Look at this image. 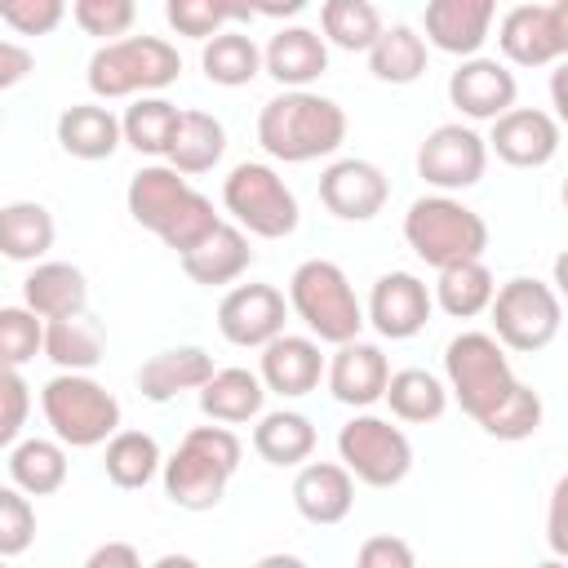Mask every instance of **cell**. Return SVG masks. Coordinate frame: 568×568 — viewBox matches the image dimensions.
Returning a JSON list of instances; mask_svg holds the SVG:
<instances>
[{
	"label": "cell",
	"mask_w": 568,
	"mask_h": 568,
	"mask_svg": "<svg viewBox=\"0 0 568 568\" xmlns=\"http://www.w3.org/2000/svg\"><path fill=\"white\" fill-rule=\"evenodd\" d=\"M493 288H497V280H493V271L484 266V257H462V262L439 266V280H435L430 302H435L444 315H453V320H475V315L488 311Z\"/></svg>",
	"instance_id": "33"
},
{
	"label": "cell",
	"mask_w": 568,
	"mask_h": 568,
	"mask_svg": "<svg viewBox=\"0 0 568 568\" xmlns=\"http://www.w3.org/2000/svg\"><path fill=\"white\" fill-rule=\"evenodd\" d=\"M541 417H546L541 395L528 382H515V390L479 422V430L493 435V439H501V444H519V439H532L541 430Z\"/></svg>",
	"instance_id": "41"
},
{
	"label": "cell",
	"mask_w": 568,
	"mask_h": 568,
	"mask_svg": "<svg viewBox=\"0 0 568 568\" xmlns=\"http://www.w3.org/2000/svg\"><path fill=\"white\" fill-rule=\"evenodd\" d=\"M160 462H164V453H160L155 435L124 430V426L106 439V453H102V470L115 488H146L160 475Z\"/></svg>",
	"instance_id": "38"
},
{
	"label": "cell",
	"mask_w": 568,
	"mask_h": 568,
	"mask_svg": "<svg viewBox=\"0 0 568 568\" xmlns=\"http://www.w3.org/2000/svg\"><path fill=\"white\" fill-rule=\"evenodd\" d=\"M182 262V275L200 288H222V284H235L248 266H253V244H248V231L235 226V222H217L200 244H191L186 253H178Z\"/></svg>",
	"instance_id": "23"
},
{
	"label": "cell",
	"mask_w": 568,
	"mask_h": 568,
	"mask_svg": "<svg viewBox=\"0 0 568 568\" xmlns=\"http://www.w3.org/2000/svg\"><path fill=\"white\" fill-rule=\"evenodd\" d=\"M515 382L519 377L510 368V355H506V346L493 333L466 328V333H457L444 346V386H448V399H457L470 422H484L515 390Z\"/></svg>",
	"instance_id": "5"
},
{
	"label": "cell",
	"mask_w": 568,
	"mask_h": 568,
	"mask_svg": "<svg viewBox=\"0 0 568 568\" xmlns=\"http://www.w3.org/2000/svg\"><path fill=\"white\" fill-rule=\"evenodd\" d=\"M40 355H49L67 373H89V368H98L106 359V333L89 311L67 315V320H44Z\"/></svg>",
	"instance_id": "30"
},
{
	"label": "cell",
	"mask_w": 568,
	"mask_h": 568,
	"mask_svg": "<svg viewBox=\"0 0 568 568\" xmlns=\"http://www.w3.org/2000/svg\"><path fill=\"white\" fill-rule=\"evenodd\" d=\"M222 155H226V129H222V120L209 115V111H182L178 115V129H173V142L164 151V164H173L186 178H200Z\"/></svg>",
	"instance_id": "32"
},
{
	"label": "cell",
	"mask_w": 568,
	"mask_h": 568,
	"mask_svg": "<svg viewBox=\"0 0 568 568\" xmlns=\"http://www.w3.org/2000/svg\"><path fill=\"white\" fill-rule=\"evenodd\" d=\"M53 133H58V146L71 155V160H111L120 146H124V138H120V115L111 111V106H102V102H75V106H67L62 115H58V124H53Z\"/></svg>",
	"instance_id": "27"
},
{
	"label": "cell",
	"mask_w": 568,
	"mask_h": 568,
	"mask_svg": "<svg viewBox=\"0 0 568 568\" xmlns=\"http://www.w3.org/2000/svg\"><path fill=\"white\" fill-rule=\"evenodd\" d=\"M164 22L186 40H209L231 22V13L226 0H164Z\"/></svg>",
	"instance_id": "44"
},
{
	"label": "cell",
	"mask_w": 568,
	"mask_h": 568,
	"mask_svg": "<svg viewBox=\"0 0 568 568\" xmlns=\"http://www.w3.org/2000/svg\"><path fill=\"white\" fill-rule=\"evenodd\" d=\"M178 106L160 93H142L133 98V106L120 115V138L124 146H133L138 155H164L169 142H173V129H178Z\"/></svg>",
	"instance_id": "39"
},
{
	"label": "cell",
	"mask_w": 568,
	"mask_h": 568,
	"mask_svg": "<svg viewBox=\"0 0 568 568\" xmlns=\"http://www.w3.org/2000/svg\"><path fill=\"white\" fill-rule=\"evenodd\" d=\"M44 346V320L31 306H0V364L22 368Z\"/></svg>",
	"instance_id": "42"
},
{
	"label": "cell",
	"mask_w": 568,
	"mask_h": 568,
	"mask_svg": "<svg viewBox=\"0 0 568 568\" xmlns=\"http://www.w3.org/2000/svg\"><path fill=\"white\" fill-rule=\"evenodd\" d=\"M293 506L306 524L333 528L355 506V475L342 462H302L293 475Z\"/></svg>",
	"instance_id": "22"
},
{
	"label": "cell",
	"mask_w": 568,
	"mask_h": 568,
	"mask_svg": "<svg viewBox=\"0 0 568 568\" xmlns=\"http://www.w3.org/2000/svg\"><path fill=\"white\" fill-rule=\"evenodd\" d=\"M40 413L67 448H98L120 430V399L89 373H58L40 390Z\"/></svg>",
	"instance_id": "8"
},
{
	"label": "cell",
	"mask_w": 568,
	"mask_h": 568,
	"mask_svg": "<svg viewBox=\"0 0 568 568\" xmlns=\"http://www.w3.org/2000/svg\"><path fill=\"white\" fill-rule=\"evenodd\" d=\"M430 311H435V302H430L426 280H417L413 271H386V275H377L373 293H368L364 324H373L390 342H408L426 328Z\"/></svg>",
	"instance_id": "17"
},
{
	"label": "cell",
	"mask_w": 568,
	"mask_h": 568,
	"mask_svg": "<svg viewBox=\"0 0 568 568\" xmlns=\"http://www.w3.org/2000/svg\"><path fill=\"white\" fill-rule=\"evenodd\" d=\"M382 13L373 0H324L320 4V31L324 44L346 53H368V44L382 36Z\"/></svg>",
	"instance_id": "40"
},
{
	"label": "cell",
	"mask_w": 568,
	"mask_h": 568,
	"mask_svg": "<svg viewBox=\"0 0 568 568\" xmlns=\"http://www.w3.org/2000/svg\"><path fill=\"white\" fill-rule=\"evenodd\" d=\"M488 124V151L510 169H541L559 155V120L541 106H506Z\"/></svg>",
	"instance_id": "14"
},
{
	"label": "cell",
	"mask_w": 568,
	"mask_h": 568,
	"mask_svg": "<svg viewBox=\"0 0 568 568\" xmlns=\"http://www.w3.org/2000/svg\"><path fill=\"white\" fill-rule=\"evenodd\" d=\"M320 435H315V422L297 408H275V413H257V426H253V453L266 462V466H302L311 453H315Z\"/></svg>",
	"instance_id": "29"
},
{
	"label": "cell",
	"mask_w": 568,
	"mask_h": 568,
	"mask_svg": "<svg viewBox=\"0 0 568 568\" xmlns=\"http://www.w3.org/2000/svg\"><path fill=\"white\" fill-rule=\"evenodd\" d=\"M71 13H75V27L84 36H98V40H120L133 18H138V4L133 0H71Z\"/></svg>",
	"instance_id": "45"
},
{
	"label": "cell",
	"mask_w": 568,
	"mask_h": 568,
	"mask_svg": "<svg viewBox=\"0 0 568 568\" xmlns=\"http://www.w3.org/2000/svg\"><path fill=\"white\" fill-rule=\"evenodd\" d=\"M27 417H31V386L18 368L0 364V448H13L22 439Z\"/></svg>",
	"instance_id": "46"
},
{
	"label": "cell",
	"mask_w": 568,
	"mask_h": 568,
	"mask_svg": "<svg viewBox=\"0 0 568 568\" xmlns=\"http://www.w3.org/2000/svg\"><path fill=\"white\" fill-rule=\"evenodd\" d=\"M497 22V0H426L422 40L439 53L470 58L488 44Z\"/></svg>",
	"instance_id": "19"
},
{
	"label": "cell",
	"mask_w": 568,
	"mask_h": 568,
	"mask_svg": "<svg viewBox=\"0 0 568 568\" xmlns=\"http://www.w3.org/2000/svg\"><path fill=\"white\" fill-rule=\"evenodd\" d=\"M231 22H253L257 18V0H226Z\"/></svg>",
	"instance_id": "53"
},
{
	"label": "cell",
	"mask_w": 568,
	"mask_h": 568,
	"mask_svg": "<svg viewBox=\"0 0 568 568\" xmlns=\"http://www.w3.org/2000/svg\"><path fill=\"white\" fill-rule=\"evenodd\" d=\"M31 71H36V53L27 44H18V40H0V93L18 89Z\"/></svg>",
	"instance_id": "49"
},
{
	"label": "cell",
	"mask_w": 568,
	"mask_h": 568,
	"mask_svg": "<svg viewBox=\"0 0 568 568\" xmlns=\"http://www.w3.org/2000/svg\"><path fill=\"white\" fill-rule=\"evenodd\" d=\"M138 564H142V555L129 541H106V546L89 550V559H84V568H138Z\"/></svg>",
	"instance_id": "50"
},
{
	"label": "cell",
	"mask_w": 568,
	"mask_h": 568,
	"mask_svg": "<svg viewBox=\"0 0 568 568\" xmlns=\"http://www.w3.org/2000/svg\"><path fill=\"white\" fill-rule=\"evenodd\" d=\"M244 444L231 426L213 422V426H191L182 435V444L160 462V479H164V497L178 510H213L226 497L231 475L240 470Z\"/></svg>",
	"instance_id": "3"
},
{
	"label": "cell",
	"mask_w": 568,
	"mask_h": 568,
	"mask_svg": "<svg viewBox=\"0 0 568 568\" xmlns=\"http://www.w3.org/2000/svg\"><path fill=\"white\" fill-rule=\"evenodd\" d=\"M311 0H257V18H297L302 9H306Z\"/></svg>",
	"instance_id": "52"
},
{
	"label": "cell",
	"mask_w": 568,
	"mask_h": 568,
	"mask_svg": "<svg viewBox=\"0 0 568 568\" xmlns=\"http://www.w3.org/2000/svg\"><path fill=\"white\" fill-rule=\"evenodd\" d=\"M213 373V355L204 346H169L151 359H142L138 368V395L151 399V404H169L186 390H200Z\"/></svg>",
	"instance_id": "26"
},
{
	"label": "cell",
	"mask_w": 568,
	"mask_h": 568,
	"mask_svg": "<svg viewBox=\"0 0 568 568\" xmlns=\"http://www.w3.org/2000/svg\"><path fill=\"white\" fill-rule=\"evenodd\" d=\"M404 240L426 266H448L462 257H484L488 248V222L462 204L453 191H435L408 204L404 213Z\"/></svg>",
	"instance_id": "6"
},
{
	"label": "cell",
	"mask_w": 568,
	"mask_h": 568,
	"mask_svg": "<svg viewBox=\"0 0 568 568\" xmlns=\"http://www.w3.org/2000/svg\"><path fill=\"white\" fill-rule=\"evenodd\" d=\"M222 209L257 240H284L302 222L293 186L262 160H244L222 178Z\"/></svg>",
	"instance_id": "9"
},
{
	"label": "cell",
	"mask_w": 568,
	"mask_h": 568,
	"mask_svg": "<svg viewBox=\"0 0 568 568\" xmlns=\"http://www.w3.org/2000/svg\"><path fill=\"white\" fill-rule=\"evenodd\" d=\"M484 169H488V142L462 120L435 124L417 146V178L435 191H466L484 178Z\"/></svg>",
	"instance_id": "13"
},
{
	"label": "cell",
	"mask_w": 568,
	"mask_h": 568,
	"mask_svg": "<svg viewBox=\"0 0 568 568\" xmlns=\"http://www.w3.org/2000/svg\"><path fill=\"white\" fill-rule=\"evenodd\" d=\"M262 71L280 89H311L328 71V44L315 27H280L262 49Z\"/></svg>",
	"instance_id": "24"
},
{
	"label": "cell",
	"mask_w": 568,
	"mask_h": 568,
	"mask_svg": "<svg viewBox=\"0 0 568 568\" xmlns=\"http://www.w3.org/2000/svg\"><path fill=\"white\" fill-rule=\"evenodd\" d=\"M195 395H200V413L222 426L257 422V413L266 408V386L248 368H213Z\"/></svg>",
	"instance_id": "28"
},
{
	"label": "cell",
	"mask_w": 568,
	"mask_h": 568,
	"mask_svg": "<svg viewBox=\"0 0 568 568\" xmlns=\"http://www.w3.org/2000/svg\"><path fill=\"white\" fill-rule=\"evenodd\" d=\"M382 399L390 404V417L408 422V426H426V422H439L448 413V386L435 373H426V368L390 373Z\"/></svg>",
	"instance_id": "36"
},
{
	"label": "cell",
	"mask_w": 568,
	"mask_h": 568,
	"mask_svg": "<svg viewBox=\"0 0 568 568\" xmlns=\"http://www.w3.org/2000/svg\"><path fill=\"white\" fill-rule=\"evenodd\" d=\"M124 204H129V217L142 231L160 235L173 253H186L191 244H200L222 222L213 200L204 191H195L186 182V173H178L173 164H142L129 178Z\"/></svg>",
	"instance_id": "1"
},
{
	"label": "cell",
	"mask_w": 568,
	"mask_h": 568,
	"mask_svg": "<svg viewBox=\"0 0 568 568\" xmlns=\"http://www.w3.org/2000/svg\"><path fill=\"white\" fill-rule=\"evenodd\" d=\"M426 62H430V44L408 22L382 27V36L368 44V71L382 84H417L426 75Z\"/></svg>",
	"instance_id": "31"
},
{
	"label": "cell",
	"mask_w": 568,
	"mask_h": 568,
	"mask_svg": "<svg viewBox=\"0 0 568 568\" xmlns=\"http://www.w3.org/2000/svg\"><path fill=\"white\" fill-rule=\"evenodd\" d=\"M257 142L280 164H311L346 142V111L315 89H284L257 111Z\"/></svg>",
	"instance_id": "2"
},
{
	"label": "cell",
	"mask_w": 568,
	"mask_h": 568,
	"mask_svg": "<svg viewBox=\"0 0 568 568\" xmlns=\"http://www.w3.org/2000/svg\"><path fill=\"white\" fill-rule=\"evenodd\" d=\"M58 240L53 213L40 200H13L0 209V257L9 262H40Z\"/></svg>",
	"instance_id": "34"
},
{
	"label": "cell",
	"mask_w": 568,
	"mask_h": 568,
	"mask_svg": "<svg viewBox=\"0 0 568 568\" xmlns=\"http://www.w3.org/2000/svg\"><path fill=\"white\" fill-rule=\"evenodd\" d=\"M22 306H31L40 320L80 315V311H89V280L71 262L40 257V262H31V271L22 280Z\"/></svg>",
	"instance_id": "25"
},
{
	"label": "cell",
	"mask_w": 568,
	"mask_h": 568,
	"mask_svg": "<svg viewBox=\"0 0 568 568\" xmlns=\"http://www.w3.org/2000/svg\"><path fill=\"white\" fill-rule=\"evenodd\" d=\"M284 320H288V297L275 284H235L217 302V333L244 351H257L275 333H284Z\"/></svg>",
	"instance_id": "15"
},
{
	"label": "cell",
	"mask_w": 568,
	"mask_h": 568,
	"mask_svg": "<svg viewBox=\"0 0 568 568\" xmlns=\"http://www.w3.org/2000/svg\"><path fill=\"white\" fill-rule=\"evenodd\" d=\"M67 444L62 439H18L9 448V479L13 488H22L27 497H49L67 484Z\"/></svg>",
	"instance_id": "35"
},
{
	"label": "cell",
	"mask_w": 568,
	"mask_h": 568,
	"mask_svg": "<svg viewBox=\"0 0 568 568\" xmlns=\"http://www.w3.org/2000/svg\"><path fill=\"white\" fill-rule=\"evenodd\" d=\"M0 124H4V115H0Z\"/></svg>",
	"instance_id": "55"
},
{
	"label": "cell",
	"mask_w": 568,
	"mask_h": 568,
	"mask_svg": "<svg viewBox=\"0 0 568 568\" xmlns=\"http://www.w3.org/2000/svg\"><path fill=\"white\" fill-rule=\"evenodd\" d=\"M36 541V506L22 488L0 484V559L27 555Z\"/></svg>",
	"instance_id": "43"
},
{
	"label": "cell",
	"mask_w": 568,
	"mask_h": 568,
	"mask_svg": "<svg viewBox=\"0 0 568 568\" xmlns=\"http://www.w3.org/2000/svg\"><path fill=\"white\" fill-rule=\"evenodd\" d=\"M390 200V178L359 155L333 160L320 173V204L342 222H373Z\"/></svg>",
	"instance_id": "16"
},
{
	"label": "cell",
	"mask_w": 568,
	"mask_h": 568,
	"mask_svg": "<svg viewBox=\"0 0 568 568\" xmlns=\"http://www.w3.org/2000/svg\"><path fill=\"white\" fill-rule=\"evenodd\" d=\"M337 462L368 488H395L413 470V439L390 417L359 408L337 430Z\"/></svg>",
	"instance_id": "11"
},
{
	"label": "cell",
	"mask_w": 568,
	"mask_h": 568,
	"mask_svg": "<svg viewBox=\"0 0 568 568\" xmlns=\"http://www.w3.org/2000/svg\"><path fill=\"white\" fill-rule=\"evenodd\" d=\"M182 75V58L169 40L160 36H120V40H102L84 67L89 93L98 102H115V98H142V93H160L169 84H178Z\"/></svg>",
	"instance_id": "4"
},
{
	"label": "cell",
	"mask_w": 568,
	"mask_h": 568,
	"mask_svg": "<svg viewBox=\"0 0 568 568\" xmlns=\"http://www.w3.org/2000/svg\"><path fill=\"white\" fill-rule=\"evenodd\" d=\"M67 18V0H0V22L18 36H49Z\"/></svg>",
	"instance_id": "47"
},
{
	"label": "cell",
	"mask_w": 568,
	"mask_h": 568,
	"mask_svg": "<svg viewBox=\"0 0 568 568\" xmlns=\"http://www.w3.org/2000/svg\"><path fill=\"white\" fill-rule=\"evenodd\" d=\"M515 98H519V80L501 58L470 53L448 75V102L466 120H497L506 106H515Z\"/></svg>",
	"instance_id": "18"
},
{
	"label": "cell",
	"mask_w": 568,
	"mask_h": 568,
	"mask_svg": "<svg viewBox=\"0 0 568 568\" xmlns=\"http://www.w3.org/2000/svg\"><path fill=\"white\" fill-rule=\"evenodd\" d=\"M413 559H417L413 546L404 537H395V532H377V537L359 541V550H355L359 568H413Z\"/></svg>",
	"instance_id": "48"
},
{
	"label": "cell",
	"mask_w": 568,
	"mask_h": 568,
	"mask_svg": "<svg viewBox=\"0 0 568 568\" xmlns=\"http://www.w3.org/2000/svg\"><path fill=\"white\" fill-rule=\"evenodd\" d=\"M386 377H390V364L382 355L377 342H364V337H351V342H337L333 359H324V382H328V395L346 408H373L386 390Z\"/></svg>",
	"instance_id": "21"
},
{
	"label": "cell",
	"mask_w": 568,
	"mask_h": 568,
	"mask_svg": "<svg viewBox=\"0 0 568 568\" xmlns=\"http://www.w3.org/2000/svg\"><path fill=\"white\" fill-rule=\"evenodd\" d=\"M564 501H568V479L555 484L550 493V524H546V541L555 555H568V528H564Z\"/></svg>",
	"instance_id": "51"
},
{
	"label": "cell",
	"mask_w": 568,
	"mask_h": 568,
	"mask_svg": "<svg viewBox=\"0 0 568 568\" xmlns=\"http://www.w3.org/2000/svg\"><path fill=\"white\" fill-rule=\"evenodd\" d=\"M173 564H178V568H191L195 559H191V555H160V559H155V568H173Z\"/></svg>",
	"instance_id": "54"
},
{
	"label": "cell",
	"mask_w": 568,
	"mask_h": 568,
	"mask_svg": "<svg viewBox=\"0 0 568 568\" xmlns=\"http://www.w3.org/2000/svg\"><path fill=\"white\" fill-rule=\"evenodd\" d=\"M488 320H493V337L515 351V355H537L559 337L564 324V302L559 293L537 280V275H515L501 288H493L488 302Z\"/></svg>",
	"instance_id": "10"
},
{
	"label": "cell",
	"mask_w": 568,
	"mask_h": 568,
	"mask_svg": "<svg viewBox=\"0 0 568 568\" xmlns=\"http://www.w3.org/2000/svg\"><path fill=\"white\" fill-rule=\"evenodd\" d=\"M257 377L266 386V395H284V399H302L320 386L324 377V351L311 333H275L266 346H257Z\"/></svg>",
	"instance_id": "20"
},
{
	"label": "cell",
	"mask_w": 568,
	"mask_h": 568,
	"mask_svg": "<svg viewBox=\"0 0 568 568\" xmlns=\"http://www.w3.org/2000/svg\"><path fill=\"white\" fill-rule=\"evenodd\" d=\"M200 67L209 75V84H222V89H240V84H253L262 75V49L253 44L248 31H217L209 40H200Z\"/></svg>",
	"instance_id": "37"
},
{
	"label": "cell",
	"mask_w": 568,
	"mask_h": 568,
	"mask_svg": "<svg viewBox=\"0 0 568 568\" xmlns=\"http://www.w3.org/2000/svg\"><path fill=\"white\" fill-rule=\"evenodd\" d=\"M497 49L510 67H555L568 53V0L515 4L497 22Z\"/></svg>",
	"instance_id": "12"
},
{
	"label": "cell",
	"mask_w": 568,
	"mask_h": 568,
	"mask_svg": "<svg viewBox=\"0 0 568 568\" xmlns=\"http://www.w3.org/2000/svg\"><path fill=\"white\" fill-rule=\"evenodd\" d=\"M288 311L306 324L315 342H351L364 328V306L346 280V271L328 257H311L288 275Z\"/></svg>",
	"instance_id": "7"
}]
</instances>
